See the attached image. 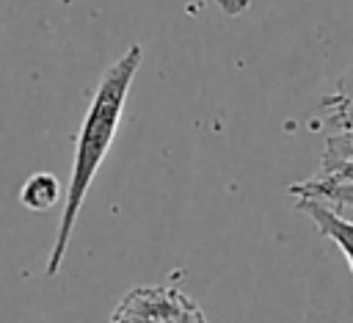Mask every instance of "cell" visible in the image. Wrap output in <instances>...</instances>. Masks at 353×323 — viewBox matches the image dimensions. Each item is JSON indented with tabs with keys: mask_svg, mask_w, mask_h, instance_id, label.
<instances>
[{
	"mask_svg": "<svg viewBox=\"0 0 353 323\" xmlns=\"http://www.w3.org/2000/svg\"><path fill=\"white\" fill-rule=\"evenodd\" d=\"M141 61H143V47L130 44L102 72V77L94 88V97L88 102V110L83 116V124H80V133L74 141V157H72V174H69V185H66L63 213L58 221L55 243H52L47 265H44L47 279H55L58 271L63 268L77 215L85 204V196H88V188H91L97 171L102 168V163L108 157V149L113 146V138H116L121 116H124V102H127L130 86L141 69Z\"/></svg>",
	"mask_w": 353,
	"mask_h": 323,
	"instance_id": "cell-1",
	"label": "cell"
},
{
	"mask_svg": "<svg viewBox=\"0 0 353 323\" xmlns=\"http://www.w3.org/2000/svg\"><path fill=\"white\" fill-rule=\"evenodd\" d=\"M108 323H207L179 284H138L124 293Z\"/></svg>",
	"mask_w": 353,
	"mask_h": 323,
	"instance_id": "cell-2",
	"label": "cell"
},
{
	"mask_svg": "<svg viewBox=\"0 0 353 323\" xmlns=\"http://www.w3.org/2000/svg\"><path fill=\"white\" fill-rule=\"evenodd\" d=\"M295 207L309 215V221L320 229V235H325L347 260V268L353 273V221H347L339 210H334L325 202L317 199H295Z\"/></svg>",
	"mask_w": 353,
	"mask_h": 323,
	"instance_id": "cell-3",
	"label": "cell"
},
{
	"mask_svg": "<svg viewBox=\"0 0 353 323\" xmlns=\"http://www.w3.org/2000/svg\"><path fill=\"white\" fill-rule=\"evenodd\" d=\"M320 110L325 119V133L328 130H345L353 124V69L336 80V86L328 97H323Z\"/></svg>",
	"mask_w": 353,
	"mask_h": 323,
	"instance_id": "cell-4",
	"label": "cell"
},
{
	"mask_svg": "<svg viewBox=\"0 0 353 323\" xmlns=\"http://www.w3.org/2000/svg\"><path fill=\"white\" fill-rule=\"evenodd\" d=\"M58 199H61V182H58L55 174H50V171H39V174L28 177V182H25L22 190H19V202H22L28 210H33V213L50 210Z\"/></svg>",
	"mask_w": 353,
	"mask_h": 323,
	"instance_id": "cell-5",
	"label": "cell"
},
{
	"mask_svg": "<svg viewBox=\"0 0 353 323\" xmlns=\"http://www.w3.org/2000/svg\"><path fill=\"white\" fill-rule=\"evenodd\" d=\"M353 160V124L345 130H328L325 133V144H323V168L320 171H331L339 163H350Z\"/></svg>",
	"mask_w": 353,
	"mask_h": 323,
	"instance_id": "cell-6",
	"label": "cell"
},
{
	"mask_svg": "<svg viewBox=\"0 0 353 323\" xmlns=\"http://www.w3.org/2000/svg\"><path fill=\"white\" fill-rule=\"evenodd\" d=\"M226 17H240V14H245L248 11V6H251V0H212Z\"/></svg>",
	"mask_w": 353,
	"mask_h": 323,
	"instance_id": "cell-7",
	"label": "cell"
}]
</instances>
